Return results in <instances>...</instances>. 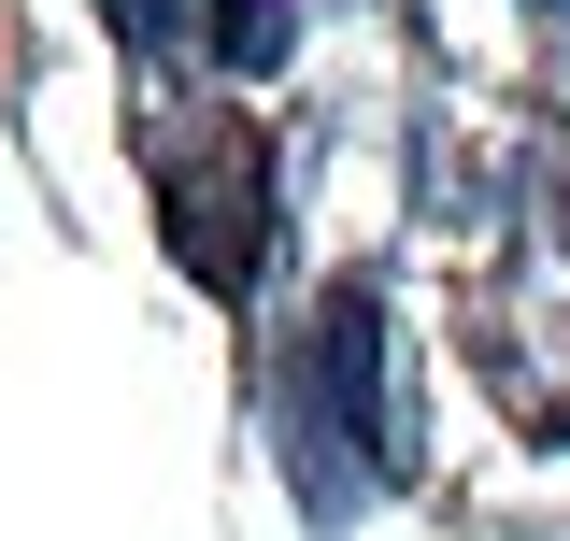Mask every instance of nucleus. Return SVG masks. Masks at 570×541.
I'll return each mask as SVG.
<instances>
[{"label": "nucleus", "instance_id": "nucleus-2", "mask_svg": "<svg viewBox=\"0 0 570 541\" xmlns=\"http://www.w3.org/2000/svg\"><path fill=\"white\" fill-rule=\"evenodd\" d=\"M557 228H570V200H557Z\"/></svg>", "mask_w": 570, "mask_h": 541}, {"label": "nucleus", "instance_id": "nucleus-1", "mask_svg": "<svg viewBox=\"0 0 570 541\" xmlns=\"http://www.w3.org/2000/svg\"><path fill=\"white\" fill-rule=\"evenodd\" d=\"M142 186H157V228H171V257L200 270V285H228V299L257 285V243H272V142L243 129V115L157 129Z\"/></svg>", "mask_w": 570, "mask_h": 541}]
</instances>
